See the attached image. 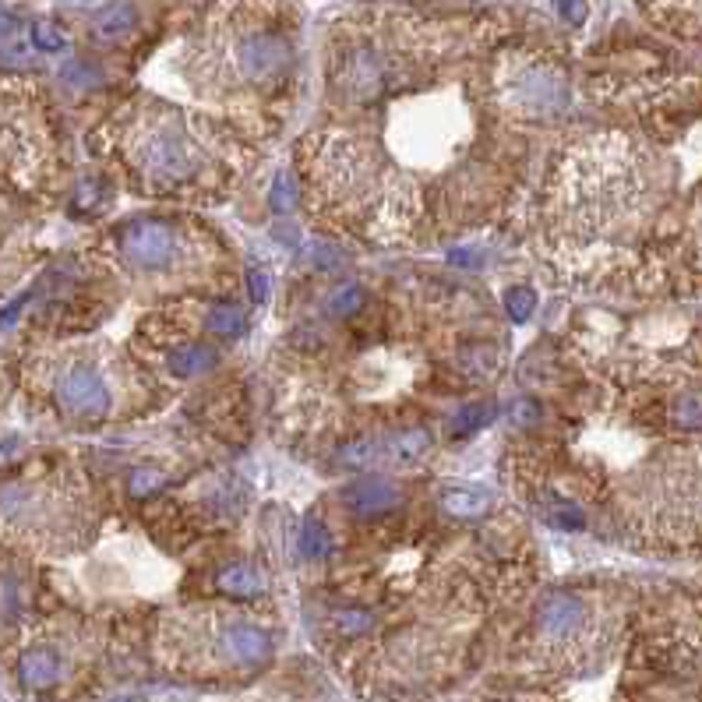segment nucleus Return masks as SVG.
I'll return each instance as SVG.
<instances>
[{"mask_svg": "<svg viewBox=\"0 0 702 702\" xmlns=\"http://www.w3.org/2000/svg\"><path fill=\"white\" fill-rule=\"evenodd\" d=\"M18 678H22V685L29 688H50L60 681V660L53 650H43V646H36V650L22 653V660H18Z\"/></svg>", "mask_w": 702, "mask_h": 702, "instance_id": "nucleus-14", "label": "nucleus"}, {"mask_svg": "<svg viewBox=\"0 0 702 702\" xmlns=\"http://www.w3.org/2000/svg\"><path fill=\"white\" fill-rule=\"evenodd\" d=\"M32 43H36L39 50H60V46H64V36H60L53 25H36V29H32Z\"/></svg>", "mask_w": 702, "mask_h": 702, "instance_id": "nucleus-29", "label": "nucleus"}, {"mask_svg": "<svg viewBox=\"0 0 702 702\" xmlns=\"http://www.w3.org/2000/svg\"><path fill=\"white\" fill-rule=\"evenodd\" d=\"M360 304H364V293H360V286H346V290H339L336 300H332V314H353Z\"/></svg>", "mask_w": 702, "mask_h": 702, "instance_id": "nucleus-27", "label": "nucleus"}, {"mask_svg": "<svg viewBox=\"0 0 702 702\" xmlns=\"http://www.w3.org/2000/svg\"><path fill=\"white\" fill-rule=\"evenodd\" d=\"M32 57L29 36H25V25L18 22V15H11L4 4H0V60L8 64H25Z\"/></svg>", "mask_w": 702, "mask_h": 702, "instance_id": "nucleus-15", "label": "nucleus"}, {"mask_svg": "<svg viewBox=\"0 0 702 702\" xmlns=\"http://www.w3.org/2000/svg\"><path fill=\"white\" fill-rule=\"evenodd\" d=\"M195 628H187L195 639H187V653L177 657H195L202 667H258L269 660L272 639L265 628L254 621L230 618V614H216V618L191 621Z\"/></svg>", "mask_w": 702, "mask_h": 702, "instance_id": "nucleus-8", "label": "nucleus"}, {"mask_svg": "<svg viewBox=\"0 0 702 702\" xmlns=\"http://www.w3.org/2000/svg\"><path fill=\"white\" fill-rule=\"evenodd\" d=\"M50 396L57 410L71 420L82 424H96L113 410V389L106 371L92 357H68L53 371L50 378Z\"/></svg>", "mask_w": 702, "mask_h": 702, "instance_id": "nucleus-10", "label": "nucleus"}, {"mask_svg": "<svg viewBox=\"0 0 702 702\" xmlns=\"http://www.w3.org/2000/svg\"><path fill=\"white\" fill-rule=\"evenodd\" d=\"M635 519L646 537L667 544H695L699 537V463L695 452L681 463L674 452L671 463H660L639 487Z\"/></svg>", "mask_w": 702, "mask_h": 702, "instance_id": "nucleus-7", "label": "nucleus"}, {"mask_svg": "<svg viewBox=\"0 0 702 702\" xmlns=\"http://www.w3.org/2000/svg\"><path fill=\"white\" fill-rule=\"evenodd\" d=\"M558 11H561V18L572 25L586 22V0H558Z\"/></svg>", "mask_w": 702, "mask_h": 702, "instance_id": "nucleus-30", "label": "nucleus"}, {"mask_svg": "<svg viewBox=\"0 0 702 702\" xmlns=\"http://www.w3.org/2000/svg\"><path fill=\"white\" fill-rule=\"evenodd\" d=\"M251 297L258 300V304H265V297H269V279H265L262 272H251Z\"/></svg>", "mask_w": 702, "mask_h": 702, "instance_id": "nucleus-32", "label": "nucleus"}, {"mask_svg": "<svg viewBox=\"0 0 702 702\" xmlns=\"http://www.w3.org/2000/svg\"><path fill=\"white\" fill-rule=\"evenodd\" d=\"M336 621L346 635H357V632H367V628H371V614L367 611H343Z\"/></svg>", "mask_w": 702, "mask_h": 702, "instance_id": "nucleus-28", "label": "nucleus"}, {"mask_svg": "<svg viewBox=\"0 0 702 702\" xmlns=\"http://www.w3.org/2000/svg\"><path fill=\"white\" fill-rule=\"evenodd\" d=\"M163 473H156V470H138V473H131V494L135 498H149V494H156L159 487H163Z\"/></svg>", "mask_w": 702, "mask_h": 702, "instance_id": "nucleus-24", "label": "nucleus"}, {"mask_svg": "<svg viewBox=\"0 0 702 702\" xmlns=\"http://www.w3.org/2000/svg\"><path fill=\"white\" fill-rule=\"evenodd\" d=\"M96 71L89 68V64H85V60H71L68 68H64V82H71L75 85V89H89L92 82H96Z\"/></svg>", "mask_w": 702, "mask_h": 702, "instance_id": "nucleus-26", "label": "nucleus"}, {"mask_svg": "<svg viewBox=\"0 0 702 702\" xmlns=\"http://www.w3.org/2000/svg\"><path fill=\"white\" fill-rule=\"evenodd\" d=\"M219 590L230 593V597H262L265 593V579L258 576V568L251 565H226L219 572Z\"/></svg>", "mask_w": 702, "mask_h": 702, "instance_id": "nucleus-17", "label": "nucleus"}, {"mask_svg": "<svg viewBox=\"0 0 702 702\" xmlns=\"http://www.w3.org/2000/svg\"><path fill=\"white\" fill-rule=\"evenodd\" d=\"M293 198H297V184H293V177L279 173V177H276V187H272V205H276L279 212H286V209L293 205Z\"/></svg>", "mask_w": 702, "mask_h": 702, "instance_id": "nucleus-25", "label": "nucleus"}, {"mask_svg": "<svg viewBox=\"0 0 702 702\" xmlns=\"http://www.w3.org/2000/svg\"><path fill=\"white\" fill-rule=\"evenodd\" d=\"M657 212L653 159L625 135L586 138L554 166L544 198V230L554 254L572 265L621 258L639 244Z\"/></svg>", "mask_w": 702, "mask_h": 702, "instance_id": "nucleus-1", "label": "nucleus"}, {"mask_svg": "<svg viewBox=\"0 0 702 702\" xmlns=\"http://www.w3.org/2000/svg\"><path fill=\"white\" fill-rule=\"evenodd\" d=\"M0 526L39 551H75L92 533V501L82 480H22L0 491Z\"/></svg>", "mask_w": 702, "mask_h": 702, "instance_id": "nucleus-4", "label": "nucleus"}, {"mask_svg": "<svg viewBox=\"0 0 702 702\" xmlns=\"http://www.w3.org/2000/svg\"><path fill=\"white\" fill-rule=\"evenodd\" d=\"M300 547H304L307 558H325L329 554V533H325V526L318 523V519H307L304 523V537H300Z\"/></svg>", "mask_w": 702, "mask_h": 702, "instance_id": "nucleus-22", "label": "nucleus"}, {"mask_svg": "<svg viewBox=\"0 0 702 702\" xmlns=\"http://www.w3.org/2000/svg\"><path fill=\"white\" fill-rule=\"evenodd\" d=\"M505 307L516 322H526V318L533 314V307H537V293H533L530 286H512L505 297Z\"/></svg>", "mask_w": 702, "mask_h": 702, "instance_id": "nucleus-23", "label": "nucleus"}, {"mask_svg": "<svg viewBox=\"0 0 702 702\" xmlns=\"http://www.w3.org/2000/svg\"><path fill=\"white\" fill-rule=\"evenodd\" d=\"M343 501L350 505V512L357 516H381V512H389V508L399 505V487L392 480H378V477H367V480H357L343 491Z\"/></svg>", "mask_w": 702, "mask_h": 702, "instance_id": "nucleus-13", "label": "nucleus"}, {"mask_svg": "<svg viewBox=\"0 0 702 702\" xmlns=\"http://www.w3.org/2000/svg\"><path fill=\"white\" fill-rule=\"evenodd\" d=\"M614 632V611L590 593H551L533 621V657L554 678H579L607 657Z\"/></svg>", "mask_w": 702, "mask_h": 702, "instance_id": "nucleus-5", "label": "nucleus"}, {"mask_svg": "<svg viewBox=\"0 0 702 702\" xmlns=\"http://www.w3.org/2000/svg\"><path fill=\"white\" fill-rule=\"evenodd\" d=\"M209 367H216V350L205 343H187V346H180V350L170 353V371L180 374V378H187V374H202V371H209Z\"/></svg>", "mask_w": 702, "mask_h": 702, "instance_id": "nucleus-18", "label": "nucleus"}, {"mask_svg": "<svg viewBox=\"0 0 702 702\" xmlns=\"http://www.w3.org/2000/svg\"><path fill=\"white\" fill-rule=\"evenodd\" d=\"M198 237L191 230H180L170 219H135L120 226L117 251L135 272H180L198 258L195 254Z\"/></svg>", "mask_w": 702, "mask_h": 702, "instance_id": "nucleus-9", "label": "nucleus"}, {"mask_svg": "<svg viewBox=\"0 0 702 702\" xmlns=\"http://www.w3.org/2000/svg\"><path fill=\"white\" fill-rule=\"evenodd\" d=\"M311 191L322 198V209L346 223L371 226L385 212H396L403 223V205L413 191L403 187L399 170H392L374 145L353 135H325L311 156Z\"/></svg>", "mask_w": 702, "mask_h": 702, "instance_id": "nucleus-3", "label": "nucleus"}, {"mask_svg": "<svg viewBox=\"0 0 702 702\" xmlns=\"http://www.w3.org/2000/svg\"><path fill=\"white\" fill-rule=\"evenodd\" d=\"M438 501H441V508H445L449 516L470 519V516H480V512H484L487 501H491V494L480 491V487H463V484L456 487V484H449V487H441Z\"/></svg>", "mask_w": 702, "mask_h": 702, "instance_id": "nucleus-16", "label": "nucleus"}, {"mask_svg": "<svg viewBox=\"0 0 702 702\" xmlns=\"http://www.w3.org/2000/svg\"><path fill=\"white\" fill-rule=\"evenodd\" d=\"M135 22H138L135 8H131L127 0H120V4H113L110 11H103V15H99L96 32H99L103 39H117V36H124V32L135 29Z\"/></svg>", "mask_w": 702, "mask_h": 702, "instance_id": "nucleus-19", "label": "nucleus"}, {"mask_svg": "<svg viewBox=\"0 0 702 702\" xmlns=\"http://www.w3.org/2000/svg\"><path fill=\"white\" fill-rule=\"evenodd\" d=\"M205 325H209V332H216V336L223 339H240L244 336V314L237 311V307H216V311L205 318Z\"/></svg>", "mask_w": 702, "mask_h": 702, "instance_id": "nucleus-20", "label": "nucleus"}, {"mask_svg": "<svg viewBox=\"0 0 702 702\" xmlns=\"http://www.w3.org/2000/svg\"><path fill=\"white\" fill-rule=\"evenodd\" d=\"M120 156L152 191H173L202 177L205 156L202 138L191 131L184 113L166 103H138V110L120 120Z\"/></svg>", "mask_w": 702, "mask_h": 702, "instance_id": "nucleus-6", "label": "nucleus"}, {"mask_svg": "<svg viewBox=\"0 0 702 702\" xmlns=\"http://www.w3.org/2000/svg\"><path fill=\"white\" fill-rule=\"evenodd\" d=\"M512 417L519 420V424H533V420L540 417V410H537V403H530V399H523V403L512 410Z\"/></svg>", "mask_w": 702, "mask_h": 702, "instance_id": "nucleus-31", "label": "nucleus"}, {"mask_svg": "<svg viewBox=\"0 0 702 702\" xmlns=\"http://www.w3.org/2000/svg\"><path fill=\"white\" fill-rule=\"evenodd\" d=\"M494 403H470V406H463V410L456 413V420H452V427H456L459 434H473V431H480L484 424H491L494 420Z\"/></svg>", "mask_w": 702, "mask_h": 702, "instance_id": "nucleus-21", "label": "nucleus"}, {"mask_svg": "<svg viewBox=\"0 0 702 702\" xmlns=\"http://www.w3.org/2000/svg\"><path fill=\"white\" fill-rule=\"evenodd\" d=\"M505 96L523 117H554L568 106V78L551 60H526L508 75Z\"/></svg>", "mask_w": 702, "mask_h": 702, "instance_id": "nucleus-11", "label": "nucleus"}, {"mask_svg": "<svg viewBox=\"0 0 702 702\" xmlns=\"http://www.w3.org/2000/svg\"><path fill=\"white\" fill-rule=\"evenodd\" d=\"M431 449V434L424 427H410L389 438H360L339 449V463L350 470H371V466H413Z\"/></svg>", "mask_w": 702, "mask_h": 702, "instance_id": "nucleus-12", "label": "nucleus"}, {"mask_svg": "<svg viewBox=\"0 0 702 702\" xmlns=\"http://www.w3.org/2000/svg\"><path fill=\"white\" fill-rule=\"evenodd\" d=\"M223 15L198 39L187 64L191 82L202 89L240 96V92L272 89L290 71L293 46L279 25H272L251 0H223Z\"/></svg>", "mask_w": 702, "mask_h": 702, "instance_id": "nucleus-2", "label": "nucleus"}]
</instances>
